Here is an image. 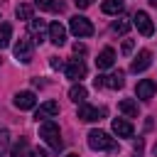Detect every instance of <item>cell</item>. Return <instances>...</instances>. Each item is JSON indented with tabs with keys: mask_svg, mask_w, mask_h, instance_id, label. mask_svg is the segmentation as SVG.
Here are the masks:
<instances>
[{
	"mask_svg": "<svg viewBox=\"0 0 157 157\" xmlns=\"http://www.w3.org/2000/svg\"><path fill=\"white\" fill-rule=\"evenodd\" d=\"M39 137L54 150V152H59L61 147H64V142H61V135H59V125L54 123V120H44L42 125H39Z\"/></svg>",
	"mask_w": 157,
	"mask_h": 157,
	"instance_id": "obj_1",
	"label": "cell"
},
{
	"mask_svg": "<svg viewBox=\"0 0 157 157\" xmlns=\"http://www.w3.org/2000/svg\"><path fill=\"white\" fill-rule=\"evenodd\" d=\"M88 147H91V150L115 152V150H118V142H115L108 132H103V130H91V132H88Z\"/></svg>",
	"mask_w": 157,
	"mask_h": 157,
	"instance_id": "obj_2",
	"label": "cell"
},
{
	"mask_svg": "<svg viewBox=\"0 0 157 157\" xmlns=\"http://www.w3.org/2000/svg\"><path fill=\"white\" fill-rule=\"evenodd\" d=\"M15 59L17 61H22V64H29L32 61V56H34V47H32V39L29 37H20L17 42H15Z\"/></svg>",
	"mask_w": 157,
	"mask_h": 157,
	"instance_id": "obj_3",
	"label": "cell"
},
{
	"mask_svg": "<svg viewBox=\"0 0 157 157\" xmlns=\"http://www.w3.org/2000/svg\"><path fill=\"white\" fill-rule=\"evenodd\" d=\"M123 83H125V74L120 69L113 71L110 76H96L93 78V86L96 88H123Z\"/></svg>",
	"mask_w": 157,
	"mask_h": 157,
	"instance_id": "obj_4",
	"label": "cell"
},
{
	"mask_svg": "<svg viewBox=\"0 0 157 157\" xmlns=\"http://www.w3.org/2000/svg\"><path fill=\"white\" fill-rule=\"evenodd\" d=\"M103 115H105V108H96V105H88V103H81V105H78V113H76V118L83 120V123L101 120Z\"/></svg>",
	"mask_w": 157,
	"mask_h": 157,
	"instance_id": "obj_5",
	"label": "cell"
},
{
	"mask_svg": "<svg viewBox=\"0 0 157 157\" xmlns=\"http://www.w3.org/2000/svg\"><path fill=\"white\" fill-rule=\"evenodd\" d=\"M69 29H71L76 37H91V34H93V25H91L86 17H81V15L71 17V22H69Z\"/></svg>",
	"mask_w": 157,
	"mask_h": 157,
	"instance_id": "obj_6",
	"label": "cell"
},
{
	"mask_svg": "<svg viewBox=\"0 0 157 157\" xmlns=\"http://www.w3.org/2000/svg\"><path fill=\"white\" fill-rule=\"evenodd\" d=\"M132 25H135V27L140 29V34H145V37H150V34L155 32V25H152V20H150V15H147L145 10H137V12H135Z\"/></svg>",
	"mask_w": 157,
	"mask_h": 157,
	"instance_id": "obj_7",
	"label": "cell"
},
{
	"mask_svg": "<svg viewBox=\"0 0 157 157\" xmlns=\"http://www.w3.org/2000/svg\"><path fill=\"white\" fill-rule=\"evenodd\" d=\"M47 32H49V25H47L44 20H37V17L29 20V34H32V39H34L37 44H42V42L47 39Z\"/></svg>",
	"mask_w": 157,
	"mask_h": 157,
	"instance_id": "obj_8",
	"label": "cell"
},
{
	"mask_svg": "<svg viewBox=\"0 0 157 157\" xmlns=\"http://www.w3.org/2000/svg\"><path fill=\"white\" fill-rule=\"evenodd\" d=\"M54 115H59V103L56 101H44L37 110H34V118H37V123L42 120H49V118H54Z\"/></svg>",
	"mask_w": 157,
	"mask_h": 157,
	"instance_id": "obj_9",
	"label": "cell"
},
{
	"mask_svg": "<svg viewBox=\"0 0 157 157\" xmlns=\"http://www.w3.org/2000/svg\"><path fill=\"white\" fill-rule=\"evenodd\" d=\"M86 76V64L81 61V59H71L69 64H66V78H71V81H81Z\"/></svg>",
	"mask_w": 157,
	"mask_h": 157,
	"instance_id": "obj_10",
	"label": "cell"
},
{
	"mask_svg": "<svg viewBox=\"0 0 157 157\" xmlns=\"http://www.w3.org/2000/svg\"><path fill=\"white\" fill-rule=\"evenodd\" d=\"M34 105H37V96H34L32 91H20V93H15V108L29 110V108H34Z\"/></svg>",
	"mask_w": 157,
	"mask_h": 157,
	"instance_id": "obj_11",
	"label": "cell"
},
{
	"mask_svg": "<svg viewBox=\"0 0 157 157\" xmlns=\"http://www.w3.org/2000/svg\"><path fill=\"white\" fill-rule=\"evenodd\" d=\"M49 42L56 44V47H64L66 44V29L61 22H52L49 25Z\"/></svg>",
	"mask_w": 157,
	"mask_h": 157,
	"instance_id": "obj_12",
	"label": "cell"
},
{
	"mask_svg": "<svg viewBox=\"0 0 157 157\" xmlns=\"http://www.w3.org/2000/svg\"><path fill=\"white\" fill-rule=\"evenodd\" d=\"M150 64H152V52H150V49H142V52H137V56L132 59L130 69H132L135 74H140V71H145Z\"/></svg>",
	"mask_w": 157,
	"mask_h": 157,
	"instance_id": "obj_13",
	"label": "cell"
},
{
	"mask_svg": "<svg viewBox=\"0 0 157 157\" xmlns=\"http://www.w3.org/2000/svg\"><path fill=\"white\" fill-rule=\"evenodd\" d=\"M155 91H157V83H155L152 78H142V81L137 83V88H135V93H137L140 101H150V98L155 96Z\"/></svg>",
	"mask_w": 157,
	"mask_h": 157,
	"instance_id": "obj_14",
	"label": "cell"
},
{
	"mask_svg": "<svg viewBox=\"0 0 157 157\" xmlns=\"http://www.w3.org/2000/svg\"><path fill=\"white\" fill-rule=\"evenodd\" d=\"M113 132H115L118 137H132L135 130H132V125H130L125 118H115V120H113Z\"/></svg>",
	"mask_w": 157,
	"mask_h": 157,
	"instance_id": "obj_15",
	"label": "cell"
},
{
	"mask_svg": "<svg viewBox=\"0 0 157 157\" xmlns=\"http://www.w3.org/2000/svg\"><path fill=\"white\" fill-rule=\"evenodd\" d=\"M113 61H115V52H113L110 47H105V49L98 54L96 66H98V69H110V66H113Z\"/></svg>",
	"mask_w": 157,
	"mask_h": 157,
	"instance_id": "obj_16",
	"label": "cell"
},
{
	"mask_svg": "<svg viewBox=\"0 0 157 157\" xmlns=\"http://www.w3.org/2000/svg\"><path fill=\"white\" fill-rule=\"evenodd\" d=\"M86 96H88V91H86V86H81V83H74V86L69 88V98H71L74 103H86Z\"/></svg>",
	"mask_w": 157,
	"mask_h": 157,
	"instance_id": "obj_17",
	"label": "cell"
},
{
	"mask_svg": "<svg viewBox=\"0 0 157 157\" xmlns=\"http://www.w3.org/2000/svg\"><path fill=\"white\" fill-rule=\"evenodd\" d=\"M101 10H103L105 15H118V12L125 10V2H123V0H103Z\"/></svg>",
	"mask_w": 157,
	"mask_h": 157,
	"instance_id": "obj_18",
	"label": "cell"
},
{
	"mask_svg": "<svg viewBox=\"0 0 157 157\" xmlns=\"http://www.w3.org/2000/svg\"><path fill=\"white\" fill-rule=\"evenodd\" d=\"M34 7L47 10V12H61L64 10V2H56V0H34Z\"/></svg>",
	"mask_w": 157,
	"mask_h": 157,
	"instance_id": "obj_19",
	"label": "cell"
},
{
	"mask_svg": "<svg viewBox=\"0 0 157 157\" xmlns=\"http://www.w3.org/2000/svg\"><path fill=\"white\" fill-rule=\"evenodd\" d=\"M27 152H29V142H27V137H20V140L12 145L10 157H27Z\"/></svg>",
	"mask_w": 157,
	"mask_h": 157,
	"instance_id": "obj_20",
	"label": "cell"
},
{
	"mask_svg": "<svg viewBox=\"0 0 157 157\" xmlns=\"http://www.w3.org/2000/svg\"><path fill=\"white\" fill-rule=\"evenodd\" d=\"M118 108H120L125 115H130V118H137V103H135L132 98H123V101L118 103Z\"/></svg>",
	"mask_w": 157,
	"mask_h": 157,
	"instance_id": "obj_21",
	"label": "cell"
},
{
	"mask_svg": "<svg viewBox=\"0 0 157 157\" xmlns=\"http://www.w3.org/2000/svg\"><path fill=\"white\" fill-rule=\"evenodd\" d=\"M10 37H12V27H10L7 22H2V25H0V49H5V47L10 44Z\"/></svg>",
	"mask_w": 157,
	"mask_h": 157,
	"instance_id": "obj_22",
	"label": "cell"
},
{
	"mask_svg": "<svg viewBox=\"0 0 157 157\" xmlns=\"http://www.w3.org/2000/svg\"><path fill=\"white\" fill-rule=\"evenodd\" d=\"M130 27H132V22H130V20H125V17H120V20H115V22H113V32H115V34H125Z\"/></svg>",
	"mask_w": 157,
	"mask_h": 157,
	"instance_id": "obj_23",
	"label": "cell"
},
{
	"mask_svg": "<svg viewBox=\"0 0 157 157\" xmlns=\"http://www.w3.org/2000/svg\"><path fill=\"white\" fill-rule=\"evenodd\" d=\"M15 15H17L20 20H32V5H17Z\"/></svg>",
	"mask_w": 157,
	"mask_h": 157,
	"instance_id": "obj_24",
	"label": "cell"
},
{
	"mask_svg": "<svg viewBox=\"0 0 157 157\" xmlns=\"http://www.w3.org/2000/svg\"><path fill=\"white\" fill-rule=\"evenodd\" d=\"M7 145H10V132H7V130H0V157L5 155Z\"/></svg>",
	"mask_w": 157,
	"mask_h": 157,
	"instance_id": "obj_25",
	"label": "cell"
},
{
	"mask_svg": "<svg viewBox=\"0 0 157 157\" xmlns=\"http://www.w3.org/2000/svg\"><path fill=\"white\" fill-rule=\"evenodd\" d=\"M132 47H135V42H132V39H125V42H123V54H130Z\"/></svg>",
	"mask_w": 157,
	"mask_h": 157,
	"instance_id": "obj_26",
	"label": "cell"
},
{
	"mask_svg": "<svg viewBox=\"0 0 157 157\" xmlns=\"http://www.w3.org/2000/svg\"><path fill=\"white\" fill-rule=\"evenodd\" d=\"M74 54H76V56H78V54H86V44L76 42V44H74Z\"/></svg>",
	"mask_w": 157,
	"mask_h": 157,
	"instance_id": "obj_27",
	"label": "cell"
},
{
	"mask_svg": "<svg viewBox=\"0 0 157 157\" xmlns=\"http://www.w3.org/2000/svg\"><path fill=\"white\" fill-rule=\"evenodd\" d=\"M49 66H52V69H61L64 64H61V59H56V56H52V61H49Z\"/></svg>",
	"mask_w": 157,
	"mask_h": 157,
	"instance_id": "obj_28",
	"label": "cell"
},
{
	"mask_svg": "<svg viewBox=\"0 0 157 157\" xmlns=\"http://www.w3.org/2000/svg\"><path fill=\"white\" fill-rule=\"evenodd\" d=\"M74 2H76V7H81V10H83V7H88L93 0H74Z\"/></svg>",
	"mask_w": 157,
	"mask_h": 157,
	"instance_id": "obj_29",
	"label": "cell"
},
{
	"mask_svg": "<svg viewBox=\"0 0 157 157\" xmlns=\"http://www.w3.org/2000/svg\"><path fill=\"white\" fill-rule=\"evenodd\" d=\"M135 155H137V157L142 155V140H137V142H135Z\"/></svg>",
	"mask_w": 157,
	"mask_h": 157,
	"instance_id": "obj_30",
	"label": "cell"
},
{
	"mask_svg": "<svg viewBox=\"0 0 157 157\" xmlns=\"http://www.w3.org/2000/svg\"><path fill=\"white\" fill-rule=\"evenodd\" d=\"M32 157H47V152H44V150H39V147H37V150H32Z\"/></svg>",
	"mask_w": 157,
	"mask_h": 157,
	"instance_id": "obj_31",
	"label": "cell"
},
{
	"mask_svg": "<svg viewBox=\"0 0 157 157\" xmlns=\"http://www.w3.org/2000/svg\"><path fill=\"white\" fill-rule=\"evenodd\" d=\"M66 157H78V155H76V152H69V155H66Z\"/></svg>",
	"mask_w": 157,
	"mask_h": 157,
	"instance_id": "obj_32",
	"label": "cell"
},
{
	"mask_svg": "<svg viewBox=\"0 0 157 157\" xmlns=\"http://www.w3.org/2000/svg\"><path fill=\"white\" fill-rule=\"evenodd\" d=\"M150 5H152V7H157V0H150Z\"/></svg>",
	"mask_w": 157,
	"mask_h": 157,
	"instance_id": "obj_33",
	"label": "cell"
},
{
	"mask_svg": "<svg viewBox=\"0 0 157 157\" xmlns=\"http://www.w3.org/2000/svg\"><path fill=\"white\" fill-rule=\"evenodd\" d=\"M155 157H157V145H155Z\"/></svg>",
	"mask_w": 157,
	"mask_h": 157,
	"instance_id": "obj_34",
	"label": "cell"
}]
</instances>
